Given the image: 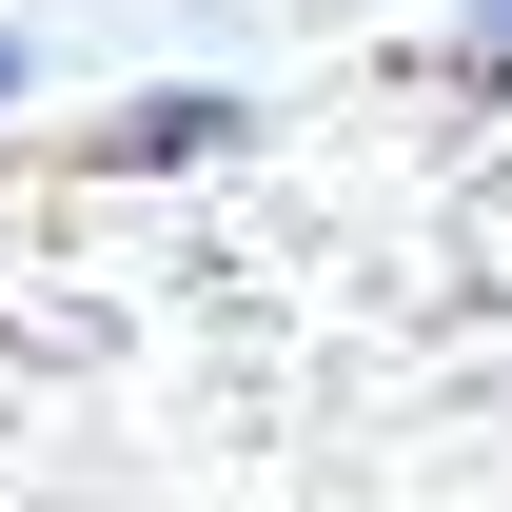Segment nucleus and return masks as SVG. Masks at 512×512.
Returning <instances> with one entry per match:
<instances>
[{
	"mask_svg": "<svg viewBox=\"0 0 512 512\" xmlns=\"http://www.w3.org/2000/svg\"><path fill=\"white\" fill-rule=\"evenodd\" d=\"M237 138H256L237 79H158V99H119V119H99V178H197V158H237Z\"/></svg>",
	"mask_w": 512,
	"mask_h": 512,
	"instance_id": "obj_1",
	"label": "nucleus"
},
{
	"mask_svg": "<svg viewBox=\"0 0 512 512\" xmlns=\"http://www.w3.org/2000/svg\"><path fill=\"white\" fill-rule=\"evenodd\" d=\"M453 79H473V99H512V0H473V20H453Z\"/></svg>",
	"mask_w": 512,
	"mask_h": 512,
	"instance_id": "obj_2",
	"label": "nucleus"
},
{
	"mask_svg": "<svg viewBox=\"0 0 512 512\" xmlns=\"http://www.w3.org/2000/svg\"><path fill=\"white\" fill-rule=\"evenodd\" d=\"M20 79H40V40H20V20H0V99H20Z\"/></svg>",
	"mask_w": 512,
	"mask_h": 512,
	"instance_id": "obj_3",
	"label": "nucleus"
}]
</instances>
